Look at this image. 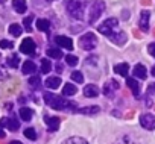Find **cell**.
<instances>
[{
    "label": "cell",
    "instance_id": "obj_10",
    "mask_svg": "<svg viewBox=\"0 0 155 144\" xmlns=\"http://www.w3.org/2000/svg\"><path fill=\"white\" fill-rule=\"evenodd\" d=\"M55 41H56V44H58L59 47H62V49H67V50H71V49H73V41H71V38H68V37L59 35V37L55 38Z\"/></svg>",
    "mask_w": 155,
    "mask_h": 144
},
{
    "label": "cell",
    "instance_id": "obj_11",
    "mask_svg": "<svg viewBox=\"0 0 155 144\" xmlns=\"http://www.w3.org/2000/svg\"><path fill=\"white\" fill-rule=\"evenodd\" d=\"M0 126H5L8 127L9 130H17L20 127V123L15 120V118H2V121H0Z\"/></svg>",
    "mask_w": 155,
    "mask_h": 144
},
{
    "label": "cell",
    "instance_id": "obj_12",
    "mask_svg": "<svg viewBox=\"0 0 155 144\" xmlns=\"http://www.w3.org/2000/svg\"><path fill=\"white\" fill-rule=\"evenodd\" d=\"M61 84H62V81H61L59 76H50V78L46 79V84L44 85L47 88H50V90H56V88H59Z\"/></svg>",
    "mask_w": 155,
    "mask_h": 144
},
{
    "label": "cell",
    "instance_id": "obj_32",
    "mask_svg": "<svg viewBox=\"0 0 155 144\" xmlns=\"http://www.w3.org/2000/svg\"><path fill=\"white\" fill-rule=\"evenodd\" d=\"M25 136L28 138V139H37V132H35V129H32V127H28V129H25Z\"/></svg>",
    "mask_w": 155,
    "mask_h": 144
},
{
    "label": "cell",
    "instance_id": "obj_28",
    "mask_svg": "<svg viewBox=\"0 0 155 144\" xmlns=\"http://www.w3.org/2000/svg\"><path fill=\"white\" fill-rule=\"evenodd\" d=\"M52 70V62L49 59H41V73H50Z\"/></svg>",
    "mask_w": 155,
    "mask_h": 144
},
{
    "label": "cell",
    "instance_id": "obj_35",
    "mask_svg": "<svg viewBox=\"0 0 155 144\" xmlns=\"http://www.w3.org/2000/svg\"><path fill=\"white\" fill-rule=\"evenodd\" d=\"M0 49H12V43L8 40H2L0 41Z\"/></svg>",
    "mask_w": 155,
    "mask_h": 144
},
{
    "label": "cell",
    "instance_id": "obj_8",
    "mask_svg": "<svg viewBox=\"0 0 155 144\" xmlns=\"http://www.w3.org/2000/svg\"><path fill=\"white\" fill-rule=\"evenodd\" d=\"M35 49H37V46H35V43H34L32 38H25L23 43L20 44V50L25 55H34L35 53Z\"/></svg>",
    "mask_w": 155,
    "mask_h": 144
},
{
    "label": "cell",
    "instance_id": "obj_36",
    "mask_svg": "<svg viewBox=\"0 0 155 144\" xmlns=\"http://www.w3.org/2000/svg\"><path fill=\"white\" fill-rule=\"evenodd\" d=\"M147 52H149V55H150V56H153V58H155V43H150V44L147 46Z\"/></svg>",
    "mask_w": 155,
    "mask_h": 144
},
{
    "label": "cell",
    "instance_id": "obj_7",
    "mask_svg": "<svg viewBox=\"0 0 155 144\" xmlns=\"http://www.w3.org/2000/svg\"><path fill=\"white\" fill-rule=\"evenodd\" d=\"M140 124H141V127H144L147 130H153L155 129V115L153 114H143L140 117Z\"/></svg>",
    "mask_w": 155,
    "mask_h": 144
},
{
    "label": "cell",
    "instance_id": "obj_27",
    "mask_svg": "<svg viewBox=\"0 0 155 144\" xmlns=\"http://www.w3.org/2000/svg\"><path fill=\"white\" fill-rule=\"evenodd\" d=\"M70 78H71V81H74V82H78V84H82V82H84V75L81 73V71H78V70L71 71Z\"/></svg>",
    "mask_w": 155,
    "mask_h": 144
},
{
    "label": "cell",
    "instance_id": "obj_2",
    "mask_svg": "<svg viewBox=\"0 0 155 144\" xmlns=\"http://www.w3.org/2000/svg\"><path fill=\"white\" fill-rule=\"evenodd\" d=\"M67 12L71 18L76 20H82L84 18V9H85V3L79 2V0H68L65 3Z\"/></svg>",
    "mask_w": 155,
    "mask_h": 144
},
{
    "label": "cell",
    "instance_id": "obj_24",
    "mask_svg": "<svg viewBox=\"0 0 155 144\" xmlns=\"http://www.w3.org/2000/svg\"><path fill=\"white\" fill-rule=\"evenodd\" d=\"M46 53H47L49 58H53V59H61L62 58V52L59 49H47Z\"/></svg>",
    "mask_w": 155,
    "mask_h": 144
},
{
    "label": "cell",
    "instance_id": "obj_25",
    "mask_svg": "<svg viewBox=\"0 0 155 144\" xmlns=\"http://www.w3.org/2000/svg\"><path fill=\"white\" fill-rule=\"evenodd\" d=\"M21 32H23V29H21V26H20V24L14 23V24H11V26H9V34H11L12 37H20V35H21Z\"/></svg>",
    "mask_w": 155,
    "mask_h": 144
},
{
    "label": "cell",
    "instance_id": "obj_31",
    "mask_svg": "<svg viewBox=\"0 0 155 144\" xmlns=\"http://www.w3.org/2000/svg\"><path fill=\"white\" fill-rule=\"evenodd\" d=\"M78 61H79V59H78V56H74V55H67L65 56V62L70 67H76L78 65Z\"/></svg>",
    "mask_w": 155,
    "mask_h": 144
},
{
    "label": "cell",
    "instance_id": "obj_21",
    "mask_svg": "<svg viewBox=\"0 0 155 144\" xmlns=\"http://www.w3.org/2000/svg\"><path fill=\"white\" fill-rule=\"evenodd\" d=\"M37 29L41 30V32H47V30L50 29V23H49V20H46V18H40V20H37Z\"/></svg>",
    "mask_w": 155,
    "mask_h": 144
},
{
    "label": "cell",
    "instance_id": "obj_5",
    "mask_svg": "<svg viewBox=\"0 0 155 144\" xmlns=\"http://www.w3.org/2000/svg\"><path fill=\"white\" fill-rule=\"evenodd\" d=\"M96 43H97V40H96V35H94L93 32H87V34L82 35L81 40H79L81 49H82V50H87V52L93 50V49L96 47Z\"/></svg>",
    "mask_w": 155,
    "mask_h": 144
},
{
    "label": "cell",
    "instance_id": "obj_1",
    "mask_svg": "<svg viewBox=\"0 0 155 144\" xmlns=\"http://www.w3.org/2000/svg\"><path fill=\"white\" fill-rule=\"evenodd\" d=\"M44 102L52 109H56V111H78L76 109V103H73V102H70V100H67L64 97L50 94V93L44 94Z\"/></svg>",
    "mask_w": 155,
    "mask_h": 144
},
{
    "label": "cell",
    "instance_id": "obj_3",
    "mask_svg": "<svg viewBox=\"0 0 155 144\" xmlns=\"http://www.w3.org/2000/svg\"><path fill=\"white\" fill-rule=\"evenodd\" d=\"M105 11V3L102 2V0H94V2L90 5V11H88V23L90 24H94L101 15L104 14Z\"/></svg>",
    "mask_w": 155,
    "mask_h": 144
},
{
    "label": "cell",
    "instance_id": "obj_42",
    "mask_svg": "<svg viewBox=\"0 0 155 144\" xmlns=\"http://www.w3.org/2000/svg\"><path fill=\"white\" fill-rule=\"evenodd\" d=\"M47 2H53V0H47Z\"/></svg>",
    "mask_w": 155,
    "mask_h": 144
},
{
    "label": "cell",
    "instance_id": "obj_18",
    "mask_svg": "<svg viewBox=\"0 0 155 144\" xmlns=\"http://www.w3.org/2000/svg\"><path fill=\"white\" fill-rule=\"evenodd\" d=\"M114 73H117V75H120V76H126V75L129 73V64L122 62V64L114 65Z\"/></svg>",
    "mask_w": 155,
    "mask_h": 144
},
{
    "label": "cell",
    "instance_id": "obj_33",
    "mask_svg": "<svg viewBox=\"0 0 155 144\" xmlns=\"http://www.w3.org/2000/svg\"><path fill=\"white\" fill-rule=\"evenodd\" d=\"M114 144H135V142H134V141H132L128 135H123V136H120V138H119Z\"/></svg>",
    "mask_w": 155,
    "mask_h": 144
},
{
    "label": "cell",
    "instance_id": "obj_9",
    "mask_svg": "<svg viewBox=\"0 0 155 144\" xmlns=\"http://www.w3.org/2000/svg\"><path fill=\"white\" fill-rule=\"evenodd\" d=\"M149 18H150V12L149 11H141L140 21H138L140 30H143V32H147L149 30Z\"/></svg>",
    "mask_w": 155,
    "mask_h": 144
},
{
    "label": "cell",
    "instance_id": "obj_22",
    "mask_svg": "<svg viewBox=\"0 0 155 144\" xmlns=\"http://www.w3.org/2000/svg\"><path fill=\"white\" fill-rule=\"evenodd\" d=\"M76 91H78L76 87L71 85V84H65V85L62 87V96H74Z\"/></svg>",
    "mask_w": 155,
    "mask_h": 144
},
{
    "label": "cell",
    "instance_id": "obj_6",
    "mask_svg": "<svg viewBox=\"0 0 155 144\" xmlns=\"http://www.w3.org/2000/svg\"><path fill=\"white\" fill-rule=\"evenodd\" d=\"M119 88H120L119 82H117V81H114V79H110V81H107V82H105L102 93H104L107 97H113V96H114V91H117Z\"/></svg>",
    "mask_w": 155,
    "mask_h": 144
},
{
    "label": "cell",
    "instance_id": "obj_4",
    "mask_svg": "<svg viewBox=\"0 0 155 144\" xmlns=\"http://www.w3.org/2000/svg\"><path fill=\"white\" fill-rule=\"evenodd\" d=\"M117 24H119L117 18H108V20H105L102 24H99L97 30H99L102 35H105L107 38H110V37H113V35L117 32Z\"/></svg>",
    "mask_w": 155,
    "mask_h": 144
},
{
    "label": "cell",
    "instance_id": "obj_40",
    "mask_svg": "<svg viewBox=\"0 0 155 144\" xmlns=\"http://www.w3.org/2000/svg\"><path fill=\"white\" fill-rule=\"evenodd\" d=\"M9 144H23V142H20V141H11Z\"/></svg>",
    "mask_w": 155,
    "mask_h": 144
},
{
    "label": "cell",
    "instance_id": "obj_19",
    "mask_svg": "<svg viewBox=\"0 0 155 144\" xmlns=\"http://www.w3.org/2000/svg\"><path fill=\"white\" fill-rule=\"evenodd\" d=\"M20 117H21L23 121H31V118L34 117V111H32L31 108L23 106V108L20 109Z\"/></svg>",
    "mask_w": 155,
    "mask_h": 144
},
{
    "label": "cell",
    "instance_id": "obj_13",
    "mask_svg": "<svg viewBox=\"0 0 155 144\" xmlns=\"http://www.w3.org/2000/svg\"><path fill=\"white\" fill-rule=\"evenodd\" d=\"M59 118L58 117H46V126L50 132H55L59 129Z\"/></svg>",
    "mask_w": 155,
    "mask_h": 144
},
{
    "label": "cell",
    "instance_id": "obj_15",
    "mask_svg": "<svg viewBox=\"0 0 155 144\" xmlns=\"http://www.w3.org/2000/svg\"><path fill=\"white\" fill-rule=\"evenodd\" d=\"M126 84H128L129 90L132 91V94H134L135 97H140V84H138L134 78H128V79H126Z\"/></svg>",
    "mask_w": 155,
    "mask_h": 144
},
{
    "label": "cell",
    "instance_id": "obj_14",
    "mask_svg": "<svg viewBox=\"0 0 155 144\" xmlns=\"http://www.w3.org/2000/svg\"><path fill=\"white\" fill-rule=\"evenodd\" d=\"M132 73H134V76L138 78V79H146L147 70H146V67H144L143 64H137V65L134 67V70H132Z\"/></svg>",
    "mask_w": 155,
    "mask_h": 144
},
{
    "label": "cell",
    "instance_id": "obj_17",
    "mask_svg": "<svg viewBox=\"0 0 155 144\" xmlns=\"http://www.w3.org/2000/svg\"><path fill=\"white\" fill-rule=\"evenodd\" d=\"M12 6H14L15 12H18V14H23V12H26V9H28L26 0H12Z\"/></svg>",
    "mask_w": 155,
    "mask_h": 144
},
{
    "label": "cell",
    "instance_id": "obj_23",
    "mask_svg": "<svg viewBox=\"0 0 155 144\" xmlns=\"http://www.w3.org/2000/svg\"><path fill=\"white\" fill-rule=\"evenodd\" d=\"M62 144H88L84 138H81V136H70V138H67Z\"/></svg>",
    "mask_w": 155,
    "mask_h": 144
},
{
    "label": "cell",
    "instance_id": "obj_41",
    "mask_svg": "<svg viewBox=\"0 0 155 144\" xmlns=\"http://www.w3.org/2000/svg\"><path fill=\"white\" fill-rule=\"evenodd\" d=\"M150 75H152V76H155V65L152 67V73H150Z\"/></svg>",
    "mask_w": 155,
    "mask_h": 144
},
{
    "label": "cell",
    "instance_id": "obj_26",
    "mask_svg": "<svg viewBox=\"0 0 155 144\" xmlns=\"http://www.w3.org/2000/svg\"><path fill=\"white\" fill-rule=\"evenodd\" d=\"M18 64H20V58H18V55H11L9 58H8V65L11 67V68H17L18 67Z\"/></svg>",
    "mask_w": 155,
    "mask_h": 144
},
{
    "label": "cell",
    "instance_id": "obj_37",
    "mask_svg": "<svg viewBox=\"0 0 155 144\" xmlns=\"http://www.w3.org/2000/svg\"><path fill=\"white\" fill-rule=\"evenodd\" d=\"M155 93V84H149V87H147V94L150 96V94H153Z\"/></svg>",
    "mask_w": 155,
    "mask_h": 144
},
{
    "label": "cell",
    "instance_id": "obj_16",
    "mask_svg": "<svg viewBox=\"0 0 155 144\" xmlns=\"http://www.w3.org/2000/svg\"><path fill=\"white\" fill-rule=\"evenodd\" d=\"M97 94H99V88H97V85H94V84H88V85H85V88H84V96L85 97H97Z\"/></svg>",
    "mask_w": 155,
    "mask_h": 144
},
{
    "label": "cell",
    "instance_id": "obj_20",
    "mask_svg": "<svg viewBox=\"0 0 155 144\" xmlns=\"http://www.w3.org/2000/svg\"><path fill=\"white\" fill-rule=\"evenodd\" d=\"M35 71H37V65L32 61H26L23 64V75H31V73H35Z\"/></svg>",
    "mask_w": 155,
    "mask_h": 144
},
{
    "label": "cell",
    "instance_id": "obj_29",
    "mask_svg": "<svg viewBox=\"0 0 155 144\" xmlns=\"http://www.w3.org/2000/svg\"><path fill=\"white\" fill-rule=\"evenodd\" d=\"M99 111H101L99 106H85V108L79 109V112H82V114H97Z\"/></svg>",
    "mask_w": 155,
    "mask_h": 144
},
{
    "label": "cell",
    "instance_id": "obj_30",
    "mask_svg": "<svg viewBox=\"0 0 155 144\" xmlns=\"http://www.w3.org/2000/svg\"><path fill=\"white\" fill-rule=\"evenodd\" d=\"M29 85H31L32 88H40V87H41V79H40V76H32V78H29Z\"/></svg>",
    "mask_w": 155,
    "mask_h": 144
},
{
    "label": "cell",
    "instance_id": "obj_34",
    "mask_svg": "<svg viewBox=\"0 0 155 144\" xmlns=\"http://www.w3.org/2000/svg\"><path fill=\"white\" fill-rule=\"evenodd\" d=\"M32 20H34V17H32V15H29V17H26V18L23 20L25 29H26L28 32H31V30H32V27H31V23H32Z\"/></svg>",
    "mask_w": 155,
    "mask_h": 144
},
{
    "label": "cell",
    "instance_id": "obj_38",
    "mask_svg": "<svg viewBox=\"0 0 155 144\" xmlns=\"http://www.w3.org/2000/svg\"><path fill=\"white\" fill-rule=\"evenodd\" d=\"M56 71H58V73H61V71H62V65L61 64H56Z\"/></svg>",
    "mask_w": 155,
    "mask_h": 144
},
{
    "label": "cell",
    "instance_id": "obj_39",
    "mask_svg": "<svg viewBox=\"0 0 155 144\" xmlns=\"http://www.w3.org/2000/svg\"><path fill=\"white\" fill-rule=\"evenodd\" d=\"M5 135H6V133H5L2 129H0V138H5Z\"/></svg>",
    "mask_w": 155,
    "mask_h": 144
}]
</instances>
